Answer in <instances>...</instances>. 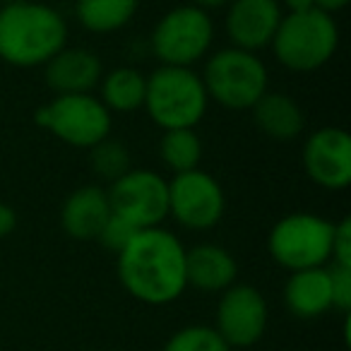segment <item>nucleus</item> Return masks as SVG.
I'll return each mask as SVG.
<instances>
[{"instance_id": "4", "label": "nucleus", "mask_w": 351, "mask_h": 351, "mask_svg": "<svg viewBox=\"0 0 351 351\" xmlns=\"http://www.w3.org/2000/svg\"><path fill=\"white\" fill-rule=\"evenodd\" d=\"M274 58L291 73H315L332 60L339 46V27L330 12L317 8L284 12L272 39Z\"/></svg>"}, {"instance_id": "2", "label": "nucleus", "mask_w": 351, "mask_h": 351, "mask_svg": "<svg viewBox=\"0 0 351 351\" xmlns=\"http://www.w3.org/2000/svg\"><path fill=\"white\" fill-rule=\"evenodd\" d=\"M68 46V22L53 5L27 0L0 5V60L12 68H44Z\"/></svg>"}, {"instance_id": "6", "label": "nucleus", "mask_w": 351, "mask_h": 351, "mask_svg": "<svg viewBox=\"0 0 351 351\" xmlns=\"http://www.w3.org/2000/svg\"><path fill=\"white\" fill-rule=\"evenodd\" d=\"M332 234L335 221L311 212H293L269 229V258L287 272L327 267L332 260Z\"/></svg>"}, {"instance_id": "26", "label": "nucleus", "mask_w": 351, "mask_h": 351, "mask_svg": "<svg viewBox=\"0 0 351 351\" xmlns=\"http://www.w3.org/2000/svg\"><path fill=\"white\" fill-rule=\"evenodd\" d=\"M330 265L351 267V219L344 217L335 221V234H332V260Z\"/></svg>"}, {"instance_id": "21", "label": "nucleus", "mask_w": 351, "mask_h": 351, "mask_svg": "<svg viewBox=\"0 0 351 351\" xmlns=\"http://www.w3.org/2000/svg\"><path fill=\"white\" fill-rule=\"evenodd\" d=\"M159 159L173 176L200 169L202 140L195 132V128L164 130L159 140Z\"/></svg>"}, {"instance_id": "32", "label": "nucleus", "mask_w": 351, "mask_h": 351, "mask_svg": "<svg viewBox=\"0 0 351 351\" xmlns=\"http://www.w3.org/2000/svg\"><path fill=\"white\" fill-rule=\"evenodd\" d=\"M243 351H250V349H243Z\"/></svg>"}, {"instance_id": "25", "label": "nucleus", "mask_w": 351, "mask_h": 351, "mask_svg": "<svg viewBox=\"0 0 351 351\" xmlns=\"http://www.w3.org/2000/svg\"><path fill=\"white\" fill-rule=\"evenodd\" d=\"M135 234H137L135 226H130L128 221H123L121 217L111 215V217H108L106 224H104V229H101V234H99L97 241L106 250H111V253L118 255L123 248H125L128 243H130L132 236H135Z\"/></svg>"}, {"instance_id": "29", "label": "nucleus", "mask_w": 351, "mask_h": 351, "mask_svg": "<svg viewBox=\"0 0 351 351\" xmlns=\"http://www.w3.org/2000/svg\"><path fill=\"white\" fill-rule=\"evenodd\" d=\"M351 0H315V8L322 12H330V15H335V12L344 10L346 5H349Z\"/></svg>"}, {"instance_id": "8", "label": "nucleus", "mask_w": 351, "mask_h": 351, "mask_svg": "<svg viewBox=\"0 0 351 351\" xmlns=\"http://www.w3.org/2000/svg\"><path fill=\"white\" fill-rule=\"evenodd\" d=\"M36 125L77 149H92L111 137L113 116L97 94H56L36 108Z\"/></svg>"}, {"instance_id": "13", "label": "nucleus", "mask_w": 351, "mask_h": 351, "mask_svg": "<svg viewBox=\"0 0 351 351\" xmlns=\"http://www.w3.org/2000/svg\"><path fill=\"white\" fill-rule=\"evenodd\" d=\"M282 17L279 0H231L224 17L226 39L234 49L258 53L272 44Z\"/></svg>"}, {"instance_id": "27", "label": "nucleus", "mask_w": 351, "mask_h": 351, "mask_svg": "<svg viewBox=\"0 0 351 351\" xmlns=\"http://www.w3.org/2000/svg\"><path fill=\"white\" fill-rule=\"evenodd\" d=\"M17 229V212L15 207L0 202V239H8Z\"/></svg>"}, {"instance_id": "18", "label": "nucleus", "mask_w": 351, "mask_h": 351, "mask_svg": "<svg viewBox=\"0 0 351 351\" xmlns=\"http://www.w3.org/2000/svg\"><path fill=\"white\" fill-rule=\"evenodd\" d=\"M253 121L263 135L277 142L296 140L306 128L303 108L282 92H265L253 108Z\"/></svg>"}, {"instance_id": "20", "label": "nucleus", "mask_w": 351, "mask_h": 351, "mask_svg": "<svg viewBox=\"0 0 351 351\" xmlns=\"http://www.w3.org/2000/svg\"><path fill=\"white\" fill-rule=\"evenodd\" d=\"M140 0H75V17L92 34H113L135 20Z\"/></svg>"}, {"instance_id": "17", "label": "nucleus", "mask_w": 351, "mask_h": 351, "mask_svg": "<svg viewBox=\"0 0 351 351\" xmlns=\"http://www.w3.org/2000/svg\"><path fill=\"white\" fill-rule=\"evenodd\" d=\"M284 306L298 320H315L332 311L330 269L313 267L289 272L284 284Z\"/></svg>"}, {"instance_id": "3", "label": "nucleus", "mask_w": 351, "mask_h": 351, "mask_svg": "<svg viewBox=\"0 0 351 351\" xmlns=\"http://www.w3.org/2000/svg\"><path fill=\"white\" fill-rule=\"evenodd\" d=\"M142 108L161 130L197 128L210 108V97L205 92L200 73L193 68L159 65L154 73L147 75Z\"/></svg>"}, {"instance_id": "22", "label": "nucleus", "mask_w": 351, "mask_h": 351, "mask_svg": "<svg viewBox=\"0 0 351 351\" xmlns=\"http://www.w3.org/2000/svg\"><path fill=\"white\" fill-rule=\"evenodd\" d=\"M89 166L101 181L113 183L116 178H121L125 171H130V152L123 142H116L111 137L101 140L99 145H94L89 149Z\"/></svg>"}, {"instance_id": "7", "label": "nucleus", "mask_w": 351, "mask_h": 351, "mask_svg": "<svg viewBox=\"0 0 351 351\" xmlns=\"http://www.w3.org/2000/svg\"><path fill=\"white\" fill-rule=\"evenodd\" d=\"M152 53L161 65L193 68L212 53L215 20L210 12L191 5H176L159 17L149 36Z\"/></svg>"}, {"instance_id": "1", "label": "nucleus", "mask_w": 351, "mask_h": 351, "mask_svg": "<svg viewBox=\"0 0 351 351\" xmlns=\"http://www.w3.org/2000/svg\"><path fill=\"white\" fill-rule=\"evenodd\" d=\"M123 289L147 306H169L188 289L186 245L169 229H142L116 255Z\"/></svg>"}, {"instance_id": "30", "label": "nucleus", "mask_w": 351, "mask_h": 351, "mask_svg": "<svg viewBox=\"0 0 351 351\" xmlns=\"http://www.w3.org/2000/svg\"><path fill=\"white\" fill-rule=\"evenodd\" d=\"M231 0H191V5L200 8V10L210 12V10H219V8H226Z\"/></svg>"}, {"instance_id": "23", "label": "nucleus", "mask_w": 351, "mask_h": 351, "mask_svg": "<svg viewBox=\"0 0 351 351\" xmlns=\"http://www.w3.org/2000/svg\"><path fill=\"white\" fill-rule=\"evenodd\" d=\"M164 351H231L212 325H188L166 339Z\"/></svg>"}, {"instance_id": "5", "label": "nucleus", "mask_w": 351, "mask_h": 351, "mask_svg": "<svg viewBox=\"0 0 351 351\" xmlns=\"http://www.w3.org/2000/svg\"><path fill=\"white\" fill-rule=\"evenodd\" d=\"M200 77L210 101L229 111H250L269 92V70L263 58L234 46L207 56Z\"/></svg>"}, {"instance_id": "9", "label": "nucleus", "mask_w": 351, "mask_h": 351, "mask_svg": "<svg viewBox=\"0 0 351 351\" xmlns=\"http://www.w3.org/2000/svg\"><path fill=\"white\" fill-rule=\"evenodd\" d=\"M111 215L121 217L137 231L161 226L169 217V181L159 171L130 169L106 191Z\"/></svg>"}, {"instance_id": "19", "label": "nucleus", "mask_w": 351, "mask_h": 351, "mask_svg": "<svg viewBox=\"0 0 351 351\" xmlns=\"http://www.w3.org/2000/svg\"><path fill=\"white\" fill-rule=\"evenodd\" d=\"M101 87V104L108 108V113H135L145 106L147 92V75H142L137 68L121 65L106 73L99 82Z\"/></svg>"}, {"instance_id": "24", "label": "nucleus", "mask_w": 351, "mask_h": 351, "mask_svg": "<svg viewBox=\"0 0 351 351\" xmlns=\"http://www.w3.org/2000/svg\"><path fill=\"white\" fill-rule=\"evenodd\" d=\"M330 269V293H332V311H339L349 315L351 311V267L327 265Z\"/></svg>"}, {"instance_id": "12", "label": "nucleus", "mask_w": 351, "mask_h": 351, "mask_svg": "<svg viewBox=\"0 0 351 351\" xmlns=\"http://www.w3.org/2000/svg\"><path fill=\"white\" fill-rule=\"evenodd\" d=\"M303 171L322 191H344L351 183V137L344 128L325 125L303 142Z\"/></svg>"}, {"instance_id": "15", "label": "nucleus", "mask_w": 351, "mask_h": 351, "mask_svg": "<svg viewBox=\"0 0 351 351\" xmlns=\"http://www.w3.org/2000/svg\"><path fill=\"white\" fill-rule=\"evenodd\" d=\"M111 217L108 195L101 186H82L65 197L60 226L75 241H97Z\"/></svg>"}, {"instance_id": "16", "label": "nucleus", "mask_w": 351, "mask_h": 351, "mask_svg": "<svg viewBox=\"0 0 351 351\" xmlns=\"http://www.w3.org/2000/svg\"><path fill=\"white\" fill-rule=\"evenodd\" d=\"M239 279L236 258L217 243H200L186 250V282L188 287L205 293H221Z\"/></svg>"}, {"instance_id": "10", "label": "nucleus", "mask_w": 351, "mask_h": 351, "mask_svg": "<svg viewBox=\"0 0 351 351\" xmlns=\"http://www.w3.org/2000/svg\"><path fill=\"white\" fill-rule=\"evenodd\" d=\"M221 183L202 169L176 173L169 181V217L188 231H210L224 219Z\"/></svg>"}, {"instance_id": "31", "label": "nucleus", "mask_w": 351, "mask_h": 351, "mask_svg": "<svg viewBox=\"0 0 351 351\" xmlns=\"http://www.w3.org/2000/svg\"><path fill=\"white\" fill-rule=\"evenodd\" d=\"M17 3H27V0H0V5H17Z\"/></svg>"}, {"instance_id": "28", "label": "nucleus", "mask_w": 351, "mask_h": 351, "mask_svg": "<svg viewBox=\"0 0 351 351\" xmlns=\"http://www.w3.org/2000/svg\"><path fill=\"white\" fill-rule=\"evenodd\" d=\"M279 5L287 12H306L315 8V0H279Z\"/></svg>"}, {"instance_id": "14", "label": "nucleus", "mask_w": 351, "mask_h": 351, "mask_svg": "<svg viewBox=\"0 0 351 351\" xmlns=\"http://www.w3.org/2000/svg\"><path fill=\"white\" fill-rule=\"evenodd\" d=\"M101 77V58L80 46H65L44 65V80L53 94H92Z\"/></svg>"}, {"instance_id": "11", "label": "nucleus", "mask_w": 351, "mask_h": 351, "mask_svg": "<svg viewBox=\"0 0 351 351\" xmlns=\"http://www.w3.org/2000/svg\"><path fill=\"white\" fill-rule=\"evenodd\" d=\"M269 308L263 291L253 284H231L219 293L215 313V330L231 351L253 349L267 332Z\"/></svg>"}]
</instances>
